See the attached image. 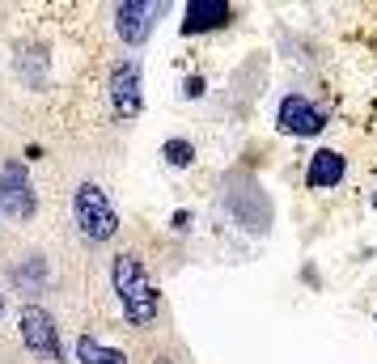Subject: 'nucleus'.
<instances>
[{"label":"nucleus","instance_id":"obj_1","mask_svg":"<svg viewBox=\"0 0 377 364\" xmlns=\"http://www.w3.org/2000/svg\"><path fill=\"white\" fill-rule=\"evenodd\" d=\"M110 284H115V297H119V310L132 327L149 331L161 314V297H157V284L149 280V267L140 263L136 250H119L110 259Z\"/></svg>","mask_w":377,"mask_h":364},{"label":"nucleus","instance_id":"obj_2","mask_svg":"<svg viewBox=\"0 0 377 364\" xmlns=\"http://www.w3.org/2000/svg\"><path fill=\"white\" fill-rule=\"evenodd\" d=\"M72 221H76V229L89 246H102L119 233V212L98 182H81L72 191Z\"/></svg>","mask_w":377,"mask_h":364},{"label":"nucleus","instance_id":"obj_3","mask_svg":"<svg viewBox=\"0 0 377 364\" xmlns=\"http://www.w3.org/2000/svg\"><path fill=\"white\" fill-rule=\"evenodd\" d=\"M170 0H115V34L127 47H144L153 30L166 21Z\"/></svg>","mask_w":377,"mask_h":364},{"label":"nucleus","instance_id":"obj_4","mask_svg":"<svg viewBox=\"0 0 377 364\" xmlns=\"http://www.w3.org/2000/svg\"><path fill=\"white\" fill-rule=\"evenodd\" d=\"M225 208L246 233H267V225H272V204H267V195H263V187L255 178H242L238 187H229L225 191Z\"/></svg>","mask_w":377,"mask_h":364},{"label":"nucleus","instance_id":"obj_5","mask_svg":"<svg viewBox=\"0 0 377 364\" xmlns=\"http://www.w3.org/2000/svg\"><path fill=\"white\" fill-rule=\"evenodd\" d=\"M0 208H4L8 221H30L34 208H38L30 170H25V161H17V157L0 161Z\"/></svg>","mask_w":377,"mask_h":364},{"label":"nucleus","instance_id":"obj_6","mask_svg":"<svg viewBox=\"0 0 377 364\" xmlns=\"http://www.w3.org/2000/svg\"><path fill=\"white\" fill-rule=\"evenodd\" d=\"M21 344L34 360H47V364H59L64 360V348H59V327L55 318L42 310V305H25L21 310Z\"/></svg>","mask_w":377,"mask_h":364},{"label":"nucleus","instance_id":"obj_7","mask_svg":"<svg viewBox=\"0 0 377 364\" xmlns=\"http://www.w3.org/2000/svg\"><path fill=\"white\" fill-rule=\"evenodd\" d=\"M110 106H115V119H136L144 110V68L140 59H119L110 68Z\"/></svg>","mask_w":377,"mask_h":364},{"label":"nucleus","instance_id":"obj_8","mask_svg":"<svg viewBox=\"0 0 377 364\" xmlns=\"http://www.w3.org/2000/svg\"><path fill=\"white\" fill-rule=\"evenodd\" d=\"M276 127L284 136H318L327 127V115L306 93H284L280 106H276Z\"/></svg>","mask_w":377,"mask_h":364},{"label":"nucleus","instance_id":"obj_9","mask_svg":"<svg viewBox=\"0 0 377 364\" xmlns=\"http://www.w3.org/2000/svg\"><path fill=\"white\" fill-rule=\"evenodd\" d=\"M233 21V0H187V13H182V38H195V34H216Z\"/></svg>","mask_w":377,"mask_h":364},{"label":"nucleus","instance_id":"obj_10","mask_svg":"<svg viewBox=\"0 0 377 364\" xmlns=\"http://www.w3.org/2000/svg\"><path fill=\"white\" fill-rule=\"evenodd\" d=\"M348 174V157L340 148H318L306 165V187L310 191H335Z\"/></svg>","mask_w":377,"mask_h":364},{"label":"nucleus","instance_id":"obj_11","mask_svg":"<svg viewBox=\"0 0 377 364\" xmlns=\"http://www.w3.org/2000/svg\"><path fill=\"white\" fill-rule=\"evenodd\" d=\"M76 360L81 364H127V356H123L119 348L93 339V335H81V339H76Z\"/></svg>","mask_w":377,"mask_h":364},{"label":"nucleus","instance_id":"obj_12","mask_svg":"<svg viewBox=\"0 0 377 364\" xmlns=\"http://www.w3.org/2000/svg\"><path fill=\"white\" fill-rule=\"evenodd\" d=\"M161 157H166L174 170H187V165L195 161V144H191V140H182V136H170V140L161 144Z\"/></svg>","mask_w":377,"mask_h":364},{"label":"nucleus","instance_id":"obj_13","mask_svg":"<svg viewBox=\"0 0 377 364\" xmlns=\"http://www.w3.org/2000/svg\"><path fill=\"white\" fill-rule=\"evenodd\" d=\"M174 233H187L191 229V212H174V225H170Z\"/></svg>","mask_w":377,"mask_h":364},{"label":"nucleus","instance_id":"obj_14","mask_svg":"<svg viewBox=\"0 0 377 364\" xmlns=\"http://www.w3.org/2000/svg\"><path fill=\"white\" fill-rule=\"evenodd\" d=\"M182 93H187V98H199V93H204V76H191V81H187V89H182Z\"/></svg>","mask_w":377,"mask_h":364},{"label":"nucleus","instance_id":"obj_15","mask_svg":"<svg viewBox=\"0 0 377 364\" xmlns=\"http://www.w3.org/2000/svg\"><path fill=\"white\" fill-rule=\"evenodd\" d=\"M153 364H170V360H166V356H157V360H153Z\"/></svg>","mask_w":377,"mask_h":364},{"label":"nucleus","instance_id":"obj_16","mask_svg":"<svg viewBox=\"0 0 377 364\" xmlns=\"http://www.w3.org/2000/svg\"><path fill=\"white\" fill-rule=\"evenodd\" d=\"M0 318H4V297H0Z\"/></svg>","mask_w":377,"mask_h":364},{"label":"nucleus","instance_id":"obj_17","mask_svg":"<svg viewBox=\"0 0 377 364\" xmlns=\"http://www.w3.org/2000/svg\"><path fill=\"white\" fill-rule=\"evenodd\" d=\"M373 208H377V195H373Z\"/></svg>","mask_w":377,"mask_h":364}]
</instances>
